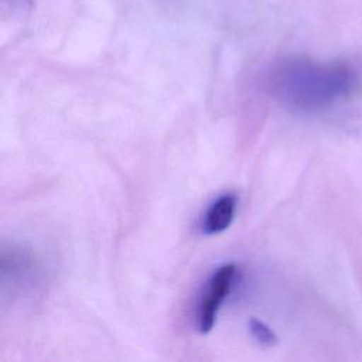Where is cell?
<instances>
[{
  "label": "cell",
  "instance_id": "obj_2",
  "mask_svg": "<svg viewBox=\"0 0 362 362\" xmlns=\"http://www.w3.org/2000/svg\"><path fill=\"white\" fill-rule=\"evenodd\" d=\"M235 274L236 266L233 263L222 264L211 274L197 310V327L201 334H206L214 328L218 311L230 291Z\"/></svg>",
  "mask_w": 362,
  "mask_h": 362
},
{
  "label": "cell",
  "instance_id": "obj_4",
  "mask_svg": "<svg viewBox=\"0 0 362 362\" xmlns=\"http://www.w3.org/2000/svg\"><path fill=\"white\" fill-rule=\"evenodd\" d=\"M249 329L252 337L263 346H273L277 344V335L276 332L263 321L257 318H252L249 321Z\"/></svg>",
  "mask_w": 362,
  "mask_h": 362
},
{
  "label": "cell",
  "instance_id": "obj_1",
  "mask_svg": "<svg viewBox=\"0 0 362 362\" xmlns=\"http://www.w3.org/2000/svg\"><path fill=\"white\" fill-rule=\"evenodd\" d=\"M359 85L361 75L352 62L317 61L300 55L276 62L267 79L272 96L301 113L328 110L352 98Z\"/></svg>",
  "mask_w": 362,
  "mask_h": 362
},
{
  "label": "cell",
  "instance_id": "obj_3",
  "mask_svg": "<svg viewBox=\"0 0 362 362\" xmlns=\"http://www.w3.org/2000/svg\"><path fill=\"white\" fill-rule=\"evenodd\" d=\"M236 197L233 194H222L218 197L206 209L204 219H202V233L212 236L222 233L226 230L233 218L236 211Z\"/></svg>",
  "mask_w": 362,
  "mask_h": 362
}]
</instances>
